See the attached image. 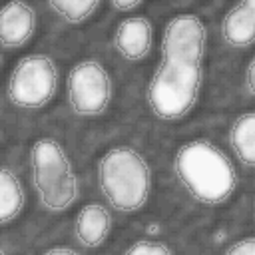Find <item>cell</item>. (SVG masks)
<instances>
[{"label": "cell", "mask_w": 255, "mask_h": 255, "mask_svg": "<svg viewBox=\"0 0 255 255\" xmlns=\"http://www.w3.org/2000/svg\"><path fill=\"white\" fill-rule=\"evenodd\" d=\"M96 179L108 205L120 213L141 211L153 187V173L147 157L128 143L108 147L98 157Z\"/></svg>", "instance_id": "2"}, {"label": "cell", "mask_w": 255, "mask_h": 255, "mask_svg": "<svg viewBox=\"0 0 255 255\" xmlns=\"http://www.w3.org/2000/svg\"><path fill=\"white\" fill-rule=\"evenodd\" d=\"M60 70L52 56L30 52L18 58L6 82V98L14 108L36 112L46 108L58 94Z\"/></svg>", "instance_id": "5"}, {"label": "cell", "mask_w": 255, "mask_h": 255, "mask_svg": "<svg viewBox=\"0 0 255 255\" xmlns=\"http://www.w3.org/2000/svg\"><path fill=\"white\" fill-rule=\"evenodd\" d=\"M221 38L231 48H251L255 44V8L239 2L221 20Z\"/></svg>", "instance_id": "11"}, {"label": "cell", "mask_w": 255, "mask_h": 255, "mask_svg": "<svg viewBox=\"0 0 255 255\" xmlns=\"http://www.w3.org/2000/svg\"><path fill=\"white\" fill-rule=\"evenodd\" d=\"M227 143L243 165L255 169V110H247L231 122Z\"/></svg>", "instance_id": "12"}, {"label": "cell", "mask_w": 255, "mask_h": 255, "mask_svg": "<svg viewBox=\"0 0 255 255\" xmlns=\"http://www.w3.org/2000/svg\"><path fill=\"white\" fill-rule=\"evenodd\" d=\"M26 207V191L16 175L8 165L0 169V223L8 227L14 223Z\"/></svg>", "instance_id": "13"}, {"label": "cell", "mask_w": 255, "mask_h": 255, "mask_svg": "<svg viewBox=\"0 0 255 255\" xmlns=\"http://www.w3.org/2000/svg\"><path fill=\"white\" fill-rule=\"evenodd\" d=\"M66 100L80 118L104 116L114 100V80L110 70L96 58H82L68 70Z\"/></svg>", "instance_id": "6"}, {"label": "cell", "mask_w": 255, "mask_h": 255, "mask_svg": "<svg viewBox=\"0 0 255 255\" xmlns=\"http://www.w3.org/2000/svg\"><path fill=\"white\" fill-rule=\"evenodd\" d=\"M30 179L40 207L48 213H64L80 197L76 167L56 137L42 135L30 143Z\"/></svg>", "instance_id": "3"}, {"label": "cell", "mask_w": 255, "mask_h": 255, "mask_svg": "<svg viewBox=\"0 0 255 255\" xmlns=\"http://www.w3.org/2000/svg\"><path fill=\"white\" fill-rule=\"evenodd\" d=\"M126 253H129V255H171L173 247L167 245L163 239L141 237V239H135L131 245H128Z\"/></svg>", "instance_id": "15"}, {"label": "cell", "mask_w": 255, "mask_h": 255, "mask_svg": "<svg viewBox=\"0 0 255 255\" xmlns=\"http://www.w3.org/2000/svg\"><path fill=\"white\" fill-rule=\"evenodd\" d=\"M112 227L114 219L110 209L98 201H88L76 215L74 235L84 249H98L112 235Z\"/></svg>", "instance_id": "10"}, {"label": "cell", "mask_w": 255, "mask_h": 255, "mask_svg": "<svg viewBox=\"0 0 255 255\" xmlns=\"http://www.w3.org/2000/svg\"><path fill=\"white\" fill-rule=\"evenodd\" d=\"M36 8L26 0H6L0 12V42L6 52L24 48L36 34Z\"/></svg>", "instance_id": "9"}, {"label": "cell", "mask_w": 255, "mask_h": 255, "mask_svg": "<svg viewBox=\"0 0 255 255\" xmlns=\"http://www.w3.org/2000/svg\"><path fill=\"white\" fill-rule=\"evenodd\" d=\"M207 24L195 12H179L171 16L159 38V56L187 62H205Z\"/></svg>", "instance_id": "7"}, {"label": "cell", "mask_w": 255, "mask_h": 255, "mask_svg": "<svg viewBox=\"0 0 255 255\" xmlns=\"http://www.w3.org/2000/svg\"><path fill=\"white\" fill-rule=\"evenodd\" d=\"M173 173L179 185L201 205H225L237 191L233 159L211 139L193 137L173 151Z\"/></svg>", "instance_id": "1"}, {"label": "cell", "mask_w": 255, "mask_h": 255, "mask_svg": "<svg viewBox=\"0 0 255 255\" xmlns=\"http://www.w3.org/2000/svg\"><path fill=\"white\" fill-rule=\"evenodd\" d=\"M153 22L145 14H128L114 30V48L126 62L145 60L153 48Z\"/></svg>", "instance_id": "8"}, {"label": "cell", "mask_w": 255, "mask_h": 255, "mask_svg": "<svg viewBox=\"0 0 255 255\" xmlns=\"http://www.w3.org/2000/svg\"><path fill=\"white\" fill-rule=\"evenodd\" d=\"M44 253H46V255H76L78 249L68 247V245H54V247L44 249Z\"/></svg>", "instance_id": "19"}, {"label": "cell", "mask_w": 255, "mask_h": 255, "mask_svg": "<svg viewBox=\"0 0 255 255\" xmlns=\"http://www.w3.org/2000/svg\"><path fill=\"white\" fill-rule=\"evenodd\" d=\"M243 90L255 98V54L251 56V60L243 70Z\"/></svg>", "instance_id": "17"}, {"label": "cell", "mask_w": 255, "mask_h": 255, "mask_svg": "<svg viewBox=\"0 0 255 255\" xmlns=\"http://www.w3.org/2000/svg\"><path fill=\"white\" fill-rule=\"evenodd\" d=\"M203 78L205 68L201 62L159 58L145 90L151 114L161 122H179L187 118L199 102Z\"/></svg>", "instance_id": "4"}, {"label": "cell", "mask_w": 255, "mask_h": 255, "mask_svg": "<svg viewBox=\"0 0 255 255\" xmlns=\"http://www.w3.org/2000/svg\"><path fill=\"white\" fill-rule=\"evenodd\" d=\"M50 10L70 26L88 22L100 8L102 0H46Z\"/></svg>", "instance_id": "14"}, {"label": "cell", "mask_w": 255, "mask_h": 255, "mask_svg": "<svg viewBox=\"0 0 255 255\" xmlns=\"http://www.w3.org/2000/svg\"><path fill=\"white\" fill-rule=\"evenodd\" d=\"M225 253H229V255H237V253L255 255V235H247V237L233 241L229 247H225Z\"/></svg>", "instance_id": "16"}, {"label": "cell", "mask_w": 255, "mask_h": 255, "mask_svg": "<svg viewBox=\"0 0 255 255\" xmlns=\"http://www.w3.org/2000/svg\"><path fill=\"white\" fill-rule=\"evenodd\" d=\"M253 215H255V203H253Z\"/></svg>", "instance_id": "21"}, {"label": "cell", "mask_w": 255, "mask_h": 255, "mask_svg": "<svg viewBox=\"0 0 255 255\" xmlns=\"http://www.w3.org/2000/svg\"><path fill=\"white\" fill-rule=\"evenodd\" d=\"M108 2H110V6H112L114 10L124 12V14H129V12L137 10L145 0H108Z\"/></svg>", "instance_id": "18"}, {"label": "cell", "mask_w": 255, "mask_h": 255, "mask_svg": "<svg viewBox=\"0 0 255 255\" xmlns=\"http://www.w3.org/2000/svg\"><path fill=\"white\" fill-rule=\"evenodd\" d=\"M243 4H247V6H251V8H255V0H241Z\"/></svg>", "instance_id": "20"}]
</instances>
